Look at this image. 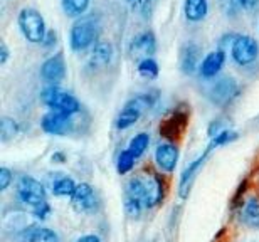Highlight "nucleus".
Returning a JSON list of instances; mask_svg holds the SVG:
<instances>
[{"instance_id": "1", "label": "nucleus", "mask_w": 259, "mask_h": 242, "mask_svg": "<svg viewBox=\"0 0 259 242\" xmlns=\"http://www.w3.org/2000/svg\"><path fill=\"white\" fill-rule=\"evenodd\" d=\"M165 175L160 172H140L128 178L125 185V210L130 217H138L143 210H152L163 204L167 195Z\"/></svg>"}, {"instance_id": "2", "label": "nucleus", "mask_w": 259, "mask_h": 242, "mask_svg": "<svg viewBox=\"0 0 259 242\" xmlns=\"http://www.w3.org/2000/svg\"><path fill=\"white\" fill-rule=\"evenodd\" d=\"M239 135L237 131H232V130H222L219 135H215L214 138L210 140V143L207 145V148L204 152L200 153L195 160L189 165L187 168L184 170L182 175H180V180H179V197L180 199H185L189 195V190H190V185H192L195 175L199 173V170L204 167L205 160L209 158V155L212 153V150H215L217 147H222V145H227V143H232L234 140H237Z\"/></svg>"}, {"instance_id": "3", "label": "nucleus", "mask_w": 259, "mask_h": 242, "mask_svg": "<svg viewBox=\"0 0 259 242\" xmlns=\"http://www.w3.org/2000/svg\"><path fill=\"white\" fill-rule=\"evenodd\" d=\"M40 101L46 105L51 111H59L66 113V115H76L81 110V103L77 101L76 96H72L71 92L63 91L59 86H48L44 87L40 92Z\"/></svg>"}, {"instance_id": "4", "label": "nucleus", "mask_w": 259, "mask_h": 242, "mask_svg": "<svg viewBox=\"0 0 259 242\" xmlns=\"http://www.w3.org/2000/svg\"><path fill=\"white\" fill-rule=\"evenodd\" d=\"M15 195H17L19 202L30 207V210L48 202V192H46L44 183H40L37 178L30 177V175H24V177L19 178Z\"/></svg>"}, {"instance_id": "5", "label": "nucleus", "mask_w": 259, "mask_h": 242, "mask_svg": "<svg viewBox=\"0 0 259 242\" xmlns=\"http://www.w3.org/2000/svg\"><path fill=\"white\" fill-rule=\"evenodd\" d=\"M19 27L24 37L32 44H42L46 39V22L44 17L35 9H22L19 14Z\"/></svg>"}, {"instance_id": "6", "label": "nucleus", "mask_w": 259, "mask_h": 242, "mask_svg": "<svg viewBox=\"0 0 259 242\" xmlns=\"http://www.w3.org/2000/svg\"><path fill=\"white\" fill-rule=\"evenodd\" d=\"M150 106H152L150 96L147 94L135 96L133 100H130L126 105L123 106L120 115L116 116V121H115L116 128L118 130H128V128H132L135 123H138V120L143 115V111L148 110Z\"/></svg>"}, {"instance_id": "7", "label": "nucleus", "mask_w": 259, "mask_h": 242, "mask_svg": "<svg viewBox=\"0 0 259 242\" xmlns=\"http://www.w3.org/2000/svg\"><path fill=\"white\" fill-rule=\"evenodd\" d=\"M100 29L93 19H82L72 25L71 29V47L72 51H84L96 42Z\"/></svg>"}, {"instance_id": "8", "label": "nucleus", "mask_w": 259, "mask_h": 242, "mask_svg": "<svg viewBox=\"0 0 259 242\" xmlns=\"http://www.w3.org/2000/svg\"><path fill=\"white\" fill-rule=\"evenodd\" d=\"M179 147L175 145L174 141H162L158 143V147L155 148L153 153V162L155 167H157V172H160L162 175H172L177 168L179 163Z\"/></svg>"}, {"instance_id": "9", "label": "nucleus", "mask_w": 259, "mask_h": 242, "mask_svg": "<svg viewBox=\"0 0 259 242\" xmlns=\"http://www.w3.org/2000/svg\"><path fill=\"white\" fill-rule=\"evenodd\" d=\"M232 59L239 66H249L257 59L259 56V45L257 40L251 35H237L231 47Z\"/></svg>"}, {"instance_id": "10", "label": "nucleus", "mask_w": 259, "mask_h": 242, "mask_svg": "<svg viewBox=\"0 0 259 242\" xmlns=\"http://www.w3.org/2000/svg\"><path fill=\"white\" fill-rule=\"evenodd\" d=\"M71 207L76 210L77 214H93L98 209V195L96 190L91 183L81 182L77 183L71 197Z\"/></svg>"}, {"instance_id": "11", "label": "nucleus", "mask_w": 259, "mask_h": 242, "mask_svg": "<svg viewBox=\"0 0 259 242\" xmlns=\"http://www.w3.org/2000/svg\"><path fill=\"white\" fill-rule=\"evenodd\" d=\"M40 128L44 133L53 136H66L74 130V123L71 116L66 113L59 111H49L40 118Z\"/></svg>"}, {"instance_id": "12", "label": "nucleus", "mask_w": 259, "mask_h": 242, "mask_svg": "<svg viewBox=\"0 0 259 242\" xmlns=\"http://www.w3.org/2000/svg\"><path fill=\"white\" fill-rule=\"evenodd\" d=\"M237 219L247 229H259V195H249L239 204Z\"/></svg>"}, {"instance_id": "13", "label": "nucleus", "mask_w": 259, "mask_h": 242, "mask_svg": "<svg viewBox=\"0 0 259 242\" xmlns=\"http://www.w3.org/2000/svg\"><path fill=\"white\" fill-rule=\"evenodd\" d=\"M40 76L51 86H56L58 82L63 81L66 76V63L63 54L51 56L48 61H44L42 68H40Z\"/></svg>"}, {"instance_id": "14", "label": "nucleus", "mask_w": 259, "mask_h": 242, "mask_svg": "<svg viewBox=\"0 0 259 242\" xmlns=\"http://www.w3.org/2000/svg\"><path fill=\"white\" fill-rule=\"evenodd\" d=\"M224 63H226L224 51H212V53H209L202 59V63L199 66V73L205 79L215 78L221 73V69L224 68Z\"/></svg>"}, {"instance_id": "15", "label": "nucleus", "mask_w": 259, "mask_h": 242, "mask_svg": "<svg viewBox=\"0 0 259 242\" xmlns=\"http://www.w3.org/2000/svg\"><path fill=\"white\" fill-rule=\"evenodd\" d=\"M130 49H132V54L137 56V58H142V59L152 58L155 54V51H157V40H155V35L152 32L140 34L138 37L133 39L132 47Z\"/></svg>"}, {"instance_id": "16", "label": "nucleus", "mask_w": 259, "mask_h": 242, "mask_svg": "<svg viewBox=\"0 0 259 242\" xmlns=\"http://www.w3.org/2000/svg\"><path fill=\"white\" fill-rule=\"evenodd\" d=\"M77 187V183L74 182V178L69 177L66 173H58V177L53 180L51 183V192H53L54 197H72L74 190Z\"/></svg>"}, {"instance_id": "17", "label": "nucleus", "mask_w": 259, "mask_h": 242, "mask_svg": "<svg viewBox=\"0 0 259 242\" xmlns=\"http://www.w3.org/2000/svg\"><path fill=\"white\" fill-rule=\"evenodd\" d=\"M113 59V47L108 42H98L90 56V66L95 68H106Z\"/></svg>"}, {"instance_id": "18", "label": "nucleus", "mask_w": 259, "mask_h": 242, "mask_svg": "<svg viewBox=\"0 0 259 242\" xmlns=\"http://www.w3.org/2000/svg\"><path fill=\"white\" fill-rule=\"evenodd\" d=\"M180 68L185 74L195 73V69L199 68V47L194 44H187L182 49L180 54Z\"/></svg>"}, {"instance_id": "19", "label": "nucleus", "mask_w": 259, "mask_h": 242, "mask_svg": "<svg viewBox=\"0 0 259 242\" xmlns=\"http://www.w3.org/2000/svg\"><path fill=\"white\" fill-rule=\"evenodd\" d=\"M184 12L189 20L199 22V20L205 19L207 12H209V5H207V0H185Z\"/></svg>"}, {"instance_id": "20", "label": "nucleus", "mask_w": 259, "mask_h": 242, "mask_svg": "<svg viewBox=\"0 0 259 242\" xmlns=\"http://www.w3.org/2000/svg\"><path fill=\"white\" fill-rule=\"evenodd\" d=\"M148 147H150V135L145 131L137 133L128 143V150L137 158H142L145 155V152L148 150Z\"/></svg>"}, {"instance_id": "21", "label": "nucleus", "mask_w": 259, "mask_h": 242, "mask_svg": "<svg viewBox=\"0 0 259 242\" xmlns=\"http://www.w3.org/2000/svg\"><path fill=\"white\" fill-rule=\"evenodd\" d=\"M27 242H61V239H59V234L56 232L54 229L39 225V227H34L32 232L29 234Z\"/></svg>"}, {"instance_id": "22", "label": "nucleus", "mask_w": 259, "mask_h": 242, "mask_svg": "<svg viewBox=\"0 0 259 242\" xmlns=\"http://www.w3.org/2000/svg\"><path fill=\"white\" fill-rule=\"evenodd\" d=\"M214 92H215V100L217 103H222V101H229L232 94L237 92V87H236V82L232 79H222L221 82H217L215 87H214Z\"/></svg>"}, {"instance_id": "23", "label": "nucleus", "mask_w": 259, "mask_h": 242, "mask_svg": "<svg viewBox=\"0 0 259 242\" xmlns=\"http://www.w3.org/2000/svg\"><path fill=\"white\" fill-rule=\"evenodd\" d=\"M137 160H138V158L135 157L133 153L128 150V148H126V150H123L116 158V172L120 175L130 173L135 168V165H137Z\"/></svg>"}, {"instance_id": "24", "label": "nucleus", "mask_w": 259, "mask_h": 242, "mask_svg": "<svg viewBox=\"0 0 259 242\" xmlns=\"http://www.w3.org/2000/svg\"><path fill=\"white\" fill-rule=\"evenodd\" d=\"M19 131H20L19 123L12 120V118L4 116L2 120H0V136H2V141L12 140V138L19 135Z\"/></svg>"}, {"instance_id": "25", "label": "nucleus", "mask_w": 259, "mask_h": 242, "mask_svg": "<svg viewBox=\"0 0 259 242\" xmlns=\"http://www.w3.org/2000/svg\"><path fill=\"white\" fill-rule=\"evenodd\" d=\"M138 74L142 78H147V79H155L158 76V64L157 61L152 59V58H147V59H142L138 63Z\"/></svg>"}, {"instance_id": "26", "label": "nucleus", "mask_w": 259, "mask_h": 242, "mask_svg": "<svg viewBox=\"0 0 259 242\" xmlns=\"http://www.w3.org/2000/svg\"><path fill=\"white\" fill-rule=\"evenodd\" d=\"M90 0H63V9L69 17H76L86 12Z\"/></svg>"}, {"instance_id": "27", "label": "nucleus", "mask_w": 259, "mask_h": 242, "mask_svg": "<svg viewBox=\"0 0 259 242\" xmlns=\"http://www.w3.org/2000/svg\"><path fill=\"white\" fill-rule=\"evenodd\" d=\"M12 180H14L12 170L7 168V167L0 168V192H7L10 183H12Z\"/></svg>"}, {"instance_id": "28", "label": "nucleus", "mask_w": 259, "mask_h": 242, "mask_svg": "<svg viewBox=\"0 0 259 242\" xmlns=\"http://www.w3.org/2000/svg\"><path fill=\"white\" fill-rule=\"evenodd\" d=\"M51 204L49 202H44V204H40V205H37V207H34L32 209V215L37 220H46L51 215Z\"/></svg>"}, {"instance_id": "29", "label": "nucleus", "mask_w": 259, "mask_h": 242, "mask_svg": "<svg viewBox=\"0 0 259 242\" xmlns=\"http://www.w3.org/2000/svg\"><path fill=\"white\" fill-rule=\"evenodd\" d=\"M239 5H241L242 9L249 10V12L259 10V0H239Z\"/></svg>"}, {"instance_id": "30", "label": "nucleus", "mask_w": 259, "mask_h": 242, "mask_svg": "<svg viewBox=\"0 0 259 242\" xmlns=\"http://www.w3.org/2000/svg\"><path fill=\"white\" fill-rule=\"evenodd\" d=\"M56 39H58V34H56L54 30H49V32L46 34V39H44L42 45L44 47H53V45L56 44Z\"/></svg>"}, {"instance_id": "31", "label": "nucleus", "mask_w": 259, "mask_h": 242, "mask_svg": "<svg viewBox=\"0 0 259 242\" xmlns=\"http://www.w3.org/2000/svg\"><path fill=\"white\" fill-rule=\"evenodd\" d=\"M74 242H103V240L98 234H84L81 237H77Z\"/></svg>"}, {"instance_id": "32", "label": "nucleus", "mask_w": 259, "mask_h": 242, "mask_svg": "<svg viewBox=\"0 0 259 242\" xmlns=\"http://www.w3.org/2000/svg\"><path fill=\"white\" fill-rule=\"evenodd\" d=\"M9 59V49L5 42H0V64H5Z\"/></svg>"}, {"instance_id": "33", "label": "nucleus", "mask_w": 259, "mask_h": 242, "mask_svg": "<svg viewBox=\"0 0 259 242\" xmlns=\"http://www.w3.org/2000/svg\"><path fill=\"white\" fill-rule=\"evenodd\" d=\"M51 160H53L54 163H66L67 157H66V153H63V152H56V153H53Z\"/></svg>"}, {"instance_id": "34", "label": "nucleus", "mask_w": 259, "mask_h": 242, "mask_svg": "<svg viewBox=\"0 0 259 242\" xmlns=\"http://www.w3.org/2000/svg\"><path fill=\"white\" fill-rule=\"evenodd\" d=\"M247 242H252V240H247Z\"/></svg>"}]
</instances>
